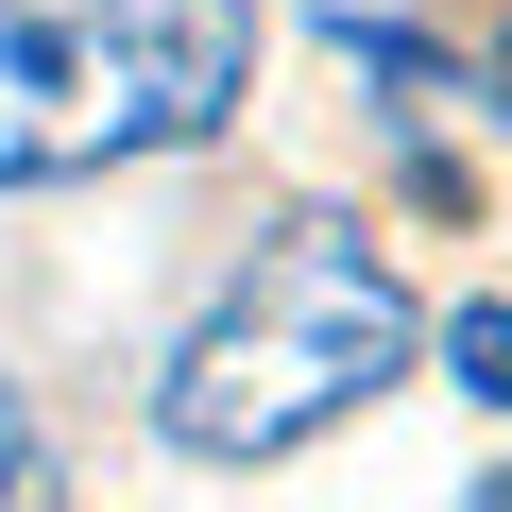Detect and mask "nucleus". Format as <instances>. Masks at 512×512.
<instances>
[{
	"mask_svg": "<svg viewBox=\"0 0 512 512\" xmlns=\"http://www.w3.org/2000/svg\"><path fill=\"white\" fill-rule=\"evenodd\" d=\"M427 359H444V393H478V410H512V308H495V291H461V308L427 325Z\"/></svg>",
	"mask_w": 512,
	"mask_h": 512,
	"instance_id": "4",
	"label": "nucleus"
},
{
	"mask_svg": "<svg viewBox=\"0 0 512 512\" xmlns=\"http://www.w3.org/2000/svg\"><path fill=\"white\" fill-rule=\"evenodd\" d=\"M256 86V0H0V188L205 154Z\"/></svg>",
	"mask_w": 512,
	"mask_h": 512,
	"instance_id": "2",
	"label": "nucleus"
},
{
	"mask_svg": "<svg viewBox=\"0 0 512 512\" xmlns=\"http://www.w3.org/2000/svg\"><path fill=\"white\" fill-rule=\"evenodd\" d=\"M325 52H342L359 86H393V103H478V69H461L444 35H410V18H359V0L325 18Z\"/></svg>",
	"mask_w": 512,
	"mask_h": 512,
	"instance_id": "3",
	"label": "nucleus"
},
{
	"mask_svg": "<svg viewBox=\"0 0 512 512\" xmlns=\"http://www.w3.org/2000/svg\"><path fill=\"white\" fill-rule=\"evenodd\" d=\"M0 512H52V444H35V410H18V376H0Z\"/></svg>",
	"mask_w": 512,
	"mask_h": 512,
	"instance_id": "5",
	"label": "nucleus"
},
{
	"mask_svg": "<svg viewBox=\"0 0 512 512\" xmlns=\"http://www.w3.org/2000/svg\"><path fill=\"white\" fill-rule=\"evenodd\" d=\"M461 512H512V478H478V495H461Z\"/></svg>",
	"mask_w": 512,
	"mask_h": 512,
	"instance_id": "6",
	"label": "nucleus"
},
{
	"mask_svg": "<svg viewBox=\"0 0 512 512\" xmlns=\"http://www.w3.org/2000/svg\"><path fill=\"white\" fill-rule=\"evenodd\" d=\"M393 376H410V291L376 274L359 222L291 205L274 239L239 256V291L171 342L154 427H171L188 461H291V444H325L342 410H376Z\"/></svg>",
	"mask_w": 512,
	"mask_h": 512,
	"instance_id": "1",
	"label": "nucleus"
}]
</instances>
